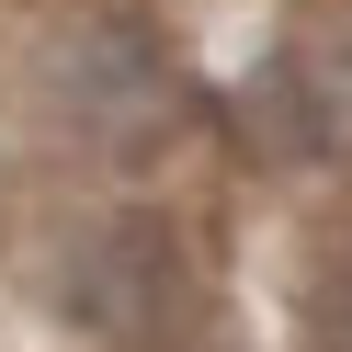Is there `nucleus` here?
<instances>
[{"label": "nucleus", "instance_id": "1", "mask_svg": "<svg viewBox=\"0 0 352 352\" xmlns=\"http://www.w3.org/2000/svg\"><path fill=\"white\" fill-rule=\"evenodd\" d=\"M318 352H352V250L329 261V284H318Z\"/></svg>", "mask_w": 352, "mask_h": 352}]
</instances>
